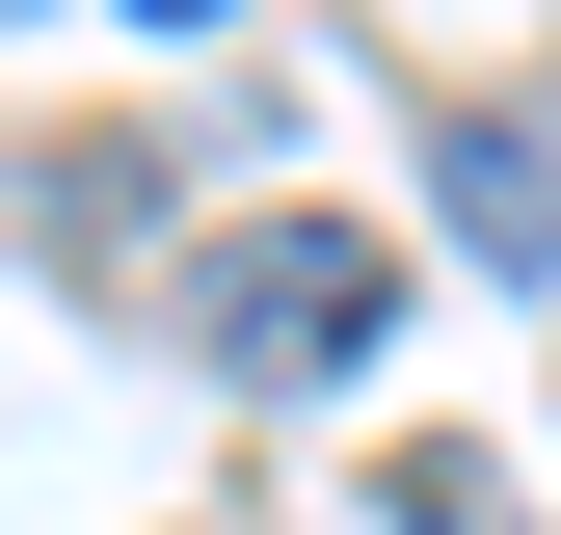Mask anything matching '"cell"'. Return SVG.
Returning <instances> with one entry per match:
<instances>
[{
  "mask_svg": "<svg viewBox=\"0 0 561 535\" xmlns=\"http://www.w3.org/2000/svg\"><path fill=\"white\" fill-rule=\"evenodd\" d=\"M0 27H27V0H0Z\"/></svg>",
  "mask_w": 561,
  "mask_h": 535,
  "instance_id": "8992f818",
  "label": "cell"
},
{
  "mask_svg": "<svg viewBox=\"0 0 561 535\" xmlns=\"http://www.w3.org/2000/svg\"><path fill=\"white\" fill-rule=\"evenodd\" d=\"M428 215H455V268H508V295H561V161L508 107H455V161H428Z\"/></svg>",
  "mask_w": 561,
  "mask_h": 535,
  "instance_id": "7a4b0ae2",
  "label": "cell"
},
{
  "mask_svg": "<svg viewBox=\"0 0 561 535\" xmlns=\"http://www.w3.org/2000/svg\"><path fill=\"white\" fill-rule=\"evenodd\" d=\"M0 215H27V268H81V295H107V268L161 241V161H134V134H54V161L0 187Z\"/></svg>",
  "mask_w": 561,
  "mask_h": 535,
  "instance_id": "3957f363",
  "label": "cell"
},
{
  "mask_svg": "<svg viewBox=\"0 0 561 535\" xmlns=\"http://www.w3.org/2000/svg\"><path fill=\"white\" fill-rule=\"evenodd\" d=\"M134 27H241V0H134Z\"/></svg>",
  "mask_w": 561,
  "mask_h": 535,
  "instance_id": "5b68a950",
  "label": "cell"
},
{
  "mask_svg": "<svg viewBox=\"0 0 561 535\" xmlns=\"http://www.w3.org/2000/svg\"><path fill=\"white\" fill-rule=\"evenodd\" d=\"M375 321H401V268L347 241V215H267V241L215 268V349H241V375H347Z\"/></svg>",
  "mask_w": 561,
  "mask_h": 535,
  "instance_id": "6da1fadb",
  "label": "cell"
},
{
  "mask_svg": "<svg viewBox=\"0 0 561 535\" xmlns=\"http://www.w3.org/2000/svg\"><path fill=\"white\" fill-rule=\"evenodd\" d=\"M401 535H535V509L481 482V455H401Z\"/></svg>",
  "mask_w": 561,
  "mask_h": 535,
  "instance_id": "277c9868",
  "label": "cell"
}]
</instances>
